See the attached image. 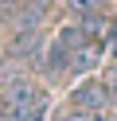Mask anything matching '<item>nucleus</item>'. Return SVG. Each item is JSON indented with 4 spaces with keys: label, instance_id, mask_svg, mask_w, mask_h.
Returning <instances> with one entry per match:
<instances>
[{
    "label": "nucleus",
    "instance_id": "f257e3e1",
    "mask_svg": "<svg viewBox=\"0 0 117 121\" xmlns=\"http://www.w3.org/2000/svg\"><path fill=\"white\" fill-rule=\"evenodd\" d=\"M47 94L35 82H8L0 90V121H43Z\"/></svg>",
    "mask_w": 117,
    "mask_h": 121
},
{
    "label": "nucleus",
    "instance_id": "f03ea898",
    "mask_svg": "<svg viewBox=\"0 0 117 121\" xmlns=\"http://www.w3.org/2000/svg\"><path fill=\"white\" fill-rule=\"evenodd\" d=\"M82 39H86V27H78V24H66V27H59V35L47 43L43 70L51 74V78H55V74H62V70H70V59H74V51L82 47Z\"/></svg>",
    "mask_w": 117,
    "mask_h": 121
},
{
    "label": "nucleus",
    "instance_id": "7ed1b4c3",
    "mask_svg": "<svg viewBox=\"0 0 117 121\" xmlns=\"http://www.w3.org/2000/svg\"><path fill=\"white\" fill-rule=\"evenodd\" d=\"M109 102H113V98H109L105 82H82V86L70 94V109H82V113H101Z\"/></svg>",
    "mask_w": 117,
    "mask_h": 121
},
{
    "label": "nucleus",
    "instance_id": "20e7f679",
    "mask_svg": "<svg viewBox=\"0 0 117 121\" xmlns=\"http://www.w3.org/2000/svg\"><path fill=\"white\" fill-rule=\"evenodd\" d=\"M66 4L78 12V20H86V27L94 31V16H98V4H101V0H66Z\"/></svg>",
    "mask_w": 117,
    "mask_h": 121
},
{
    "label": "nucleus",
    "instance_id": "39448f33",
    "mask_svg": "<svg viewBox=\"0 0 117 121\" xmlns=\"http://www.w3.org/2000/svg\"><path fill=\"white\" fill-rule=\"evenodd\" d=\"M59 121H101V113H82V109H66Z\"/></svg>",
    "mask_w": 117,
    "mask_h": 121
},
{
    "label": "nucleus",
    "instance_id": "423d86ee",
    "mask_svg": "<svg viewBox=\"0 0 117 121\" xmlns=\"http://www.w3.org/2000/svg\"><path fill=\"white\" fill-rule=\"evenodd\" d=\"M105 43H109V47H113V55H117V20H113V24H109V31H105Z\"/></svg>",
    "mask_w": 117,
    "mask_h": 121
},
{
    "label": "nucleus",
    "instance_id": "0eeeda50",
    "mask_svg": "<svg viewBox=\"0 0 117 121\" xmlns=\"http://www.w3.org/2000/svg\"><path fill=\"white\" fill-rule=\"evenodd\" d=\"M101 121H109V117H101Z\"/></svg>",
    "mask_w": 117,
    "mask_h": 121
}]
</instances>
